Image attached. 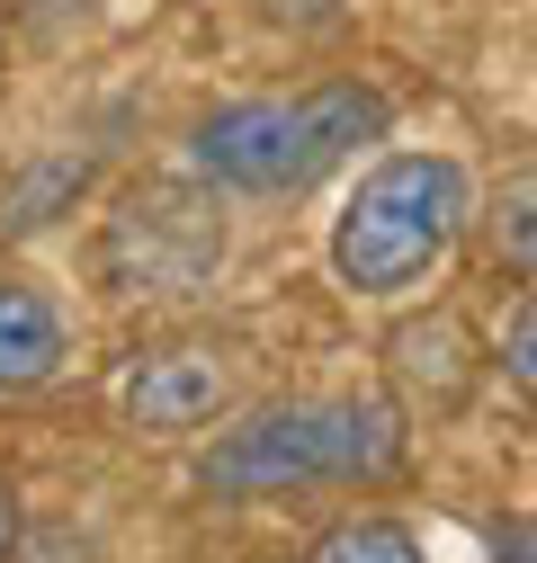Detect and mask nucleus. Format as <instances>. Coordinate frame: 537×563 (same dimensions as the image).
Masks as SVG:
<instances>
[{"mask_svg":"<svg viewBox=\"0 0 537 563\" xmlns=\"http://www.w3.org/2000/svg\"><path fill=\"white\" fill-rule=\"evenodd\" d=\"M403 474V411L385 394H296L260 402L197 448L207 501H278L322 483H394Z\"/></svg>","mask_w":537,"mask_h":563,"instance_id":"1","label":"nucleus"},{"mask_svg":"<svg viewBox=\"0 0 537 563\" xmlns=\"http://www.w3.org/2000/svg\"><path fill=\"white\" fill-rule=\"evenodd\" d=\"M394 125V99L376 81H314L287 99H233L216 117L188 125V170L233 197H305L341 162H359V144Z\"/></svg>","mask_w":537,"mask_h":563,"instance_id":"2","label":"nucleus"},{"mask_svg":"<svg viewBox=\"0 0 537 563\" xmlns=\"http://www.w3.org/2000/svg\"><path fill=\"white\" fill-rule=\"evenodd\" d=\"M465 224H475V188L448 153H385L331 216V277L368 305H394L457 251Z\"/></svg>","mask_w":537,"mask_h":563,"instance_id":"3","label":"nucleus"},{"mask_svg":"<svg viewBox=\"0 0 537 563\" xmlns=\"http://www.w3.org/2000/svg\"><path fill=\"white\" fill-rule=\"evenodd\" d=\"M233 402H242V367L216 340H162L117 376V411H125V430H144V439L216 430Z\"/></svg>","mask_w":537,"mask_h":563,"instance_id":"4","label":"nucleus"},{"mask_svg":"<svg viewBox=\"0 0 537 563\" xmlns=\"http://www.w3.org/2000/svg\"><path fill=\"white\" fill-rule=\"evenodd\" d=\"M385 376H394V394L413 411H457L475 394V376H484V349H475V331L457 313H403L385 331Z\"/></svg>","mask_w":537,"mask_h":563,"instance_id":"5","label":"nucleus"},{"mask_svg":"<svg viewBox=\"0 0 537 563\" xmlns=\"http://www.w3.org/2000/svg\"><path fill=\"white\" fill-rule=\"evenodd\" d=\"M63 358H73V322H63V305L45 287H28V277H0V394L54 385Z\"/></svg>","mask_w":537,"mask_h":563,"instance_id":"6","label":"nucleus"},{"mask_svg":"<svg viewBox=\"0 0 537 563\" xmlns=\"http://www.w3.org/2000/svg\"><path fill=\"white\" fill-rule=\"evenodd\" d=\"M475 233H484V260L502 277H537V162L511 170L484 206H475Z\"/></svg>","mask_w":537,"mask_h":563,"instance_id":"7","label":"nucleus"},{"mask_svg":"<svg viewBox=\"0 0 537 563\" xmlns=\"http://www.w3.org/2000/svg\"><path fill=\"white\" fill-rule=\"evenodd\" d=\"M305 563H421V545L394 519H341V528H322L305 545Z\"/></svg>","mask_w":537,"mask_h":563,"instance_id":"8","label":"nucleus"},{"mask_svg":"<svg viewBox=\"0 0 537 563\" xmlns=\"http://www.w3.org/2000/svg\"><path fill=\"white\" fill-rule=\"evenodd\" d=\"M502 376L537 402V296H528V305L511 313V331H502Z\"/></svg>","mask_w":537,"mask_h":563,"instance_id":"9","label":"nucleus"},{"mask_svg":"<svg viewBox=\"0 0 537 563\" xmlns=\"http://www.w3.org/2000/svg\"><path fill=\"white\" fill-rule=\"evenodd\" d=\"M19 537H28V528H19V492L0 483V563H19Z\"/></svg>","mask_w":537,"mask_h":563,"instance_id":"10","label":"nucleus"},{"mask_svg":"<svg viewBox=\"0 0 537 563\" xmlns=\"http://www.w3.org/2000/svg\"><path fill=\"white\" fill-rule=\"evenodd\" d=\"M493 563H537V537H519V528H502V537H493Z\"/></svg>","mask_w":537,"mask_h":563,"instance_id":"11","label":"nucleus"}]
</instances>
